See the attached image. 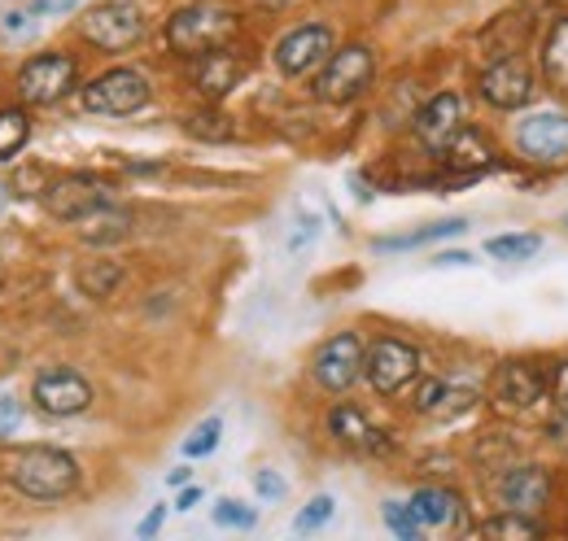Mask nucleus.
Here are the masks:
<instances>
[{"label":"nucleus","instance_id":"4be33fe9","mask_svg":"<svg viewBox=\"0 0 568 541\" xmlns=\"http://www.w3.org/2000/svg\"><path fill=\"white\" fill-rule=\"evenodd\" d=\"M468 223L464 218H442V223H428L420 232H407V236H385V241H376V249L381 254H394V249H420L428 241H446V236H459Z\"/></svg>","mask_w":568,"mask_h":541},{"label":"nucleus","instance_id":"f257e3e1","mask_svg":"<svg viewBox=\"0 0 568 541\" xmlns=\"http://www.w3.org/2000/svg\"><path fill=\"white\" fill-rule=\"evenodd\" d=\"M9 480L31 498H67L79 480V463L58 446H22L9 459Z\"/></svg>","mask_w":568,"mask_h":541},{"label":"nucleus","instance_id":"2eb2a0df","mask_svg":"<svg viewBox=\"0 0 568 541\" xmlns=\"http://www.w3.org/2000/svg\"><path fill=\"white\" fill-rule=\"evenodd\" d=\"M495 498L503 511H525V516H534V511H542L547 498H551V476L542 472V468H511V472H503L495 480Z\"/></svg>","mask_w":568,"mask_h":541},{"label":"nucleus","instance_id":"72a5a7b5","mask_svg":"<svg viewBox=\"0 0 568 541\" xmlns=\"http://www.w3.org/2000/svg\"><path fill=\"white\" fill-rule=\"evenodd\" d=\"M18 423H22V406H18V398H13V394H0V441L13 437Z\"/></svg>","mask_w":568,"mask_h":541},{"label":"nucleus","instance_id":"ddd939ff","mask_svg":"<svg viewBox=\"0 0 568 541\" xmlns=\"http://www.w3.org/2000/svg\"><path fill=\"white\" fill-rule=\"evenodd\" d=\"M547 394V376L534 367V363H503L490 380V398H495L498 410H529L534 402H542Z\"/></svg>","mask_w":568,"mask_h":541},{"label":"nucleus","instance_id":"0eeeda50","mask_svg":"<svg viewBox=\"0 0 568 541\" xmlns=\"http://www.w3.org/2000/svg\"><path fill=\"white\" fill-rule=\"evenodd\" d=\"M74 88V58L67 53H40L18 70V92L27 105H53Z\"/></svg>","mask_w":568,"mask_h":541},{"label":"nucleus","instance_id":"cd10ccee","mask_svg":"<svg viewBox=\"0 0 568 541\" xmlns=\"http://www.w3.org/2000/svg\"><path fill=\"white\" fill-rule=\"evenodd\" d=\"M219 432H223V419H219V415L202 419V423L189 432V441H184V455H189V459H206L214 446H219Z\"/></svg>","mask_w":568,"mask_h":541},{"label":"nucleus","instance_id":"c9c22d12","mask_svg":"<svg viewBox=\"0 0 568 541\" xmlns=\"http://www.w3.org/2000/svg\"><path fill=\"white\" fill-rule=\"evenodd\" d=\"M551 394H556V406L568 415V363L556 367V376H551Z\"/></svg>","mask_w":568,"mask_h":541},{"label":"nucleus","instance_id":"bb28decb","mask_svg":"<svg viewBox=\"0 0 568 541\" xmlns=\"http://www.w3.org/2000/svg\"><path fill=\"white\" fill-rule=\"evenodd\" d=\"M184 132L197 135V140L219 144V140H227V135H232V123H227L223 114H214V110H202V114H189V119H184Z\"/></svg>","mask_w":568,"mask_h":541},{"label":"nucleus","instance_id":"dca6fc26","mask_svg":"<svg viewBox=\"0 0 568 541\" xmlns=\"http://www.w3.org/2000/svg\"><path fill=\"white\" fill-rule=\"evenodd\" d=\"M412 127H416L425 149L442 153V149L450 144V135L464 127V123H459V96H455V92H437L433 101H425V110L416 114Z\"/></svg>","mask_w":568,"mask_h":541},{"label":"nucleus","instance_id":"e433bc0d","mask_svg":"<svg viewBox=\"0 0 568 541\" xmlns=\"http://www.w3.org/2000/svg\"><path fill=\"white\" fill-rule=\"evenodd\" d=\"M27 18H31V13H4V31H9V35H31L36 27H31Z\"/></svg>","mask_w":568,"mask_h":541},{"label":"nucleus","instance_id":"f704fd0d","mask_svg":"<svg viewBox=\"0 0 568 541\" xmlns=\"http://www.w3.org/2000/svg\"><path fill=\"white\" fill-rule=\"evenodd\" d=\"M254 489H258L263 498H284V480L276 472H258L254 476Z\"/></svg>","mask_w":568,"mask_h":541},{"label":"nucleus","instance_id":"393cba45","mask_svg":"<svg viewBox=\"0 0 568 541\" xmlns=\"http://www.w3.org/2000/svg\"><path fill=\"white\" fill-rule=\"evenodd\" d=\"M31 140V123L22 110H0V162H9L13 153H22V144Z\"/></svg>","mask_w":568,"mask_h":541},{"label":"nucleus","instance_id":"4c0bfd02","mask_svg":"<svg viewBox=\"0 0 568 541\" xmlns=\"http://www.w3.org/2000/svg\"><path fill=\"white\" fill-rule=\"evenodd\" d=\"M162 520H166V511H162V507H153V511L141 520V538H153V533L162 529Z\"/></svg>","mask_w":568,"mask_h":541},{"label":"nucleus","instance_id":"6e6552de","mask_svg":"<svg viewBox=\"0 0 568 541\" xmlns=\"http://www.w3.org/2000/svg\"><path fill=\"white\" fill-rule=\"evenodd\" d=\"M367 380H372V389L376 394H398V389H407L412 380H416V371H420V354L407 345V340H376L372 349H367Z\"/></svg>","mask_w":568,"mask_h":541},{"label":"nucleus","instance_id":"ea45409f","mask_svg":"<svg viewBox=\"0 0 568 541\" xmlns=\"http://www.w3.org/2000/svg\"><path fill=\"white\" fill-rule=\"evenodd\" d=\"M433 263H437V267H464V263H473V258H468V254H437Z\"/></svg>","mask_w":568,"mask_h":541},{"label":"nucleus","instance_id":"5701e85b","mask_svg":"<svg viewBox=\"0 0 568 541\" xmlns=\"http://www.w3.org/2000/svg\"><path fill=\"white\" fill-rule=\"evenodd\" d=\"M542 249V236H534V232H520V236H490L486 241V254H495L503 263H525V258H534Z\"/></svg>","mask_w":568,"mask_h":541},{"label":"nucleus","instance_id":"37998d69","mask_svg":"<svg viewBox=\"0 0 568 541\" xmlns=\"http://www.w3.org/2000/svg\"><path fill=\"white\" fill-rule=\"evenodd\" d=\"M565 227H568V214H565Z\"/></svg>","mask_w":568,"mask_h":541},{"label":"nucleus","instance_id":"9d476101","mask_svg":"<svg viewBox=\"0 0 568 541\" xmlns=\"http://www.w3.org/2000/svg\"><path fill=\"white\" fill-rule=\"evenodd\" d=\"M534 92H538L534 70L525 67L516 53H511V58H498L495 67L481 74V96H486V105H495V110H525V105L534 101Z\"/></svg>","mask_w":568,"mask_h":541},{"label":"nucleus","instance_id":"c756f323","mask_svg":"<svg viewBox=\"0 0 568 541\" xmlns=\"http://www.w3.org/2000/svg\"><path fill=\"white\" fill-rule=\"evenodd\" d=\"M333 507H337V502H333L328 493H320V498H311V502L302 507V516L293 520V529H297V533H315V529H324V524L333 520Z\"/></svg>","mask_w":568,"mask_h":541},{"label":"nucleus","instance_id":"9b49d317","mask_svg":"<svg viewBox=\"0 0 568 541\" xmlns=\"http://www.w3.org/2000/svg\"><path fill=\"white\" fill-rule=\"evenodd\" d=\"M88 402H92V385L79 371H71V367H49V371L36 376V406L44 415L67 419V415L88 410Z\"/></svg>","mask_w":568,"mask_h":541},{"label":"nucleus","instance_id":"aec40b11","mask_svg":"<svg viewBox=\"0 0 568 541\" xmlns=\"http://www.w3.org/2000/svg\"><path fill=\"white\" fill-rule=\"evenodd\" d=\"M412 511H416V520L425 529H450L459 520V498L450 489H420L412 498Z\"/></svg>","mask_w":568,"mask_h":541},{"label":"nucleus","instance_id":"6ab92c4d","mask_svg":"<svg viewBox=\"0 0 568 541\" xmlns=\"http://www.w3.org/2000/svg\"><path fill=\"white\" fill-rule=\"evenodd\" d=\"M328 428H333V437H337V441H346V446H355V450H385L381 432L367 423V415L355 410V406H333Z\"/></svg>","mask_w":568,"mask_h":541},{"label":"nucleus","instance_id":"473e14b6","mask_svg":"<svg viewBox=\"0 0 568 541\" xmlns=\"http://www.w3.org/2000/svg\"><path fill=\"white\" fill-rule=\"evenodd\" d=\"M450 398H455V394H450V385H446V380H425V385H420V394H416V410H420V415H442Z\"/></svg>","mask_w":568,"mask_h":541},{"label":"nucleus","instance_id":"f03ea898","mask_svg":"<svg viewBox=\"0 0 568 541\" xmlns=\"http://www.w3.org/2000/svg\"><path fill=\"white\" fill-rule=\"evenodd\" d=\"M232 35H236V18L223 9H211V4H189L166 27V44L184 58H202L211 49H223Z\"/></svg>","mask_w":568,"mask_h":541},{"label":"nucleus","instance_id":"a878e982","mask_svg":"<svg viewBox=\"0 0 568 541\" xmlns=\"http://www.w3.org/2000/svg\"><path fill=\"white\" fill-rule=\"evenodd\" d=\"M481 533H486V538H538L542 524L529 520L525 511H503V516H495V520L481 524Z\"/></svg>","mask_w":568,"mask_h":541},{"label":"nucleus","instance_id":"79ce46f5","mask_svg":"<svg viewBox=\"0 0 568 541\" xmlns=\"http://www.w3.org/2000/svg\"><path fill=\"white\" fill-rule=\"evenodd\" d=\"M0 210H4V188H0Z\"/></svg>","mask_w":568,"mask_h":541},{"label":"nucleus","instance_id":"c85d7f7f","mask_svg":"<svg viewBox=\"0 0 568 541\" xmlns=\"http://www.w3.org/2000/svg\"><path fill=\"white\" fill-rule=\"evenodd\" d=\"M381 516H385L389 533H398L403 541H416V538H420V529H425V524L416 520L412 502H407V507H403V502H385V511H381Z\"/></svg>","mask_w":568,"mask_h":541},{"label":"nucleus","instance_id":"20e7f679","mask_svg":"<svg viewBox=\"0 0 568 541\" xmlns=\"http://www.w3.org/2000/svg\"><path fill=\"white\" fill-rule=\"evenodd\" d=\"M372 74H376L372 49L351 44V49L333 53L328 67H324V74H320V83H315V88H320V101H333V105L355 101V96H363V88L372 83Z\"/></svg>","mask_w":568,"mask_h":541},{"label":"nucleus","instance_id":"a211bd4d","mask_svg":"<svg viewBox=\"0 0 568 541\" xmlns=\"http://www.w3.org/2000/svg\"><path fill=\"white\" fill-rule=\"evenodd\" d=\"M241 74H245V67H241L232 53L211 49V53H202V58H197V67H193V83H197L206 96H227V92L241 83Z\"/></svg>","mask_w":568,"mask_h":541},{"label":"nucleus","instance_id":"412c9836","mask_svg":"<svg viewBox=\"0 0 568 541\" xmlns=\"http://www.w3.org/2000/svg\"><path fill=\"white\" fill-rule=\"evenodd\" d=\"M542 74H547V88H556L560 96H568V18H560V22L547 31V44H542Z\"/></svg>","mask_w":568,"mask_h":541},{"label":"nucleus","instance_id":"a19ab883","mask_svg":"<svg viewBox=\"0 0 568 541\" xmlns=\"http://www.w3.org/2000/svg\"><path fill=\"white\" fill-rule=\"evenodd\" d=\"M202 502V489H184L180 493V511H189V507H197Z\"/></svg>","mask_w":568,"mask_h":541},{"label":"nucleus","instance_id":"58836bf2","mask_svg":"<svg viewBox=\"0 0 568 541\" xmlns=\"http://www.w3.org/2000/svg\"><path fill=\"white\" fill-rule=\"evenodd\" d=\"M79 0H36V9L40 13H71Z\"/></svg>","mask_w":568,"mask_h":541},{"label":"nucleus","instance_id":"1a4fd4ad","mask_svg":"<svg viewBox=\"0 0 568 541\" xmlns=\"http://www.w3.org/2000/svg\"><path fill=\"white\" fill-rule=\"evenodd\" d=\"M367 367V354H363V340L355 333H342L333 337L320 354H315V380L328 389V394H346L363 376Z\"/></svg>","mask_w":568,"mask_h":541},{"label":"nucleus","instance_id":"423d86ee","mask_svg":"<svg viewBox=\"0 0 568 541\" xmlns=\"http://www.w3.org/2000/svg\"><path fill=\"white\" fill-rule=\"evenodd\" d=\"M516 149L538 166L568 162V114L565 110H538L516 127Z\"/></svg>","mask_w":568,"mask_h":541},{"label":"nucleus","instance_id":"7ed1b4c3","mask_svg":"<svg viewBox=\"0 0 568 541\" xmlns=\"http://www.w3.org/2000/svg\"><path fill=\"white\" fill-rule=\"evenodd\" d=\"M79 31H83V40H92L97 49L123 53V49H132L144 35V18L132 0H105V4H92V9L79 18Z\"/></svg>","mask_w":568,"mask_h":541},{"label":"nucleus","instance_id":"4468645a","mask_svg":"<svg viewBox=\"0 0 568 541\" xmlns=\"http://www.w3.org/2000/svg\"><path fill=\"white\" fill-rule=\"evenodd\" d=\"M328 53H333V31L320 27V22H311V27L288 31L281 44H276V67L297 79V74H311Z\"/></svg>","mask_w":568,"mask_h":541},{"label":"nucleus","instance_id":"7c9ffc66","mask_svg":"<svg viewBox=\"0 0 568 541\" xmlns=\"http://www.w3.org/2000/svg\"><path fill=\"white\" fill-rule=\"evenodd\" d=\"M123 279V270H119V263H97V267H83L79 270V284L92 293V297H105L114 284Z\"/></svg>","mask_w":568,"mask_h":541},{"label":"nucleus","instance_id":"2f4dec72","mask_svg":"<svg viewBox=\"0 0 568 541\" xmlns=\"http://www.w3.org/2000/svg\"><path fill=\"white\" fill-rule=\"evenodd\" d=\"M254 507H245V502H236V498H223L219 507H214V524H223V529H254Z\"/></svg>","mask_w":568,"mask_h":541},{"label":"nucleus","instance_id":"b1692460","mask_svg":"<svg viewBox=\"0 0 568 541\" xmlns=\"http://www.w3.org/2000/svg\"><path fill=\"white\" fill-rule=\"evenodd\" d=\"M83 223H88V227H83V236H88L92 245L128 236V214H123V210H110V205H101V210H97V214H88Z\"/></svg>","mask_w":568,"mask_h":541},{"label":"nucleus","instance_id":"f3484780","mask_svg":"<svg viewBox=\"0 0 568 541\" xmlns=\"http://www.w3.org/2000/svg\"><path fill=\"white\" fill-rule=\"evenodd\" d=\"M442 162H446L450 171H459V180H477L481 171L495 166V149L486 144V135L481 132L459 127V132L450 135V144L442 149Z\"/></svg>","mask_w":568,"mask_h":541},{"label":"nucleus","instance_id":"39448f33","mask_svg":"<svg viewBox=\"0 0 568 541\" xmlns=\"http://www.w3.org/2000/svg\"><path fill=\"white\" fill-rule=\"evenodd\" d=\"M144 105H149V83L136 70H110L83 88V110H92V114L123 119V114H136Z\"/></svg>","mask_w":568,"mask_h":541},{"label":"nucleus","instance_id":"f8f14e48","mask_svg":"<svg viewBox=\"0 0 568 541\" xmlns=\"http://www.w3.org/2000/svg\"><path fill=\"white\" fill-rule=\"evenodd\" d=\"M101 205H110V188L97 184V180H88V175H67L53 188H44V210L53 218H67V223H83Z\"/></svg>","mask_w":568,"mask_h":541}]
</instances>
